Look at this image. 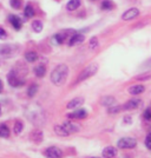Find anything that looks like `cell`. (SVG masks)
Segmentation results:
<instances>
[{"mask_svg":"<svg viewBox=\"0 0 151 158\" xmlns=\"http://www.w3.org/2000/svg\"><path fill=\"white\" fill-rule=\"evenodd\" d=\"M69 77V67L64 64L56 66L54 70L51 72L50 79L52 81V84L57 86H61L66 81V79Z\"/></svg>","mask_w":151,"mask_h":158,"instance_id":"cell-1","label":"cell"},{"mask_svg":"<svg viewBox=\"0 0 151 158\" xmlns=\"http://www.w3.org/2000/svg\"><path fill=\"white\" fill-rule=\"evenodd\" d=\"M27 118L32 122L36 125H43L45 123V113L44 111L38 107H30L27 110Z\"/></svg>","mask_w":151,"mask_h":158,"instance_id":"cell-2","label":"cell"},{"mask_svg":"<svg viewBox=\"0 0 151 158\" xmlns=\"http://www.w3.org/2000/svg\"><path fill=\"white\" fill-rule=\"evenodd\" d=\"M98 71V65L97 64H90L89 66H86L85 69L79 73L78 79H77V83H82L86 79L91 78L92 76H94Z\"/></svg>","mask_w":151,"mask_h":158,"instance_id":"cell-3","label":"cell"},{"mask_svg":"<svg viewBox=\"0 0 151 158\" xmlns=\"http://www.w3.org/2000/svg\"><path fill=\"white\" fill-rule=\"evenodd\" d=\"M7 81H8V84L12 86V87H19V86L25 85V80L19 78L14 70L10 71V73L7 74Z\"/></svg>","mask_w":151,"mask_h":158,"instance_id":"cell-4","label":"cell"},{"mask_svg":"<svg viewBox=\"0 0 151 158\" xmlns=\"http://www.w3.org/2000/svg\"><path fill=\"white\" fill-rule=\"evenodd\" d=\"M137 145V140L132 137H123L117 142L119 149H133Z\"/></svg>","mask_w":151,"mask_h":158,"instance_id":"cell-5","label":"cell"},{"mask_svg":"<svg viewBox=\"0 0 151 158\" xmlns=\"http://www.w3.org/2000/svg\"><path fill=\"white\" fill-rule=\"evenodd\" d=\"M72 32V31H60L59 33H57V34H54L52 37V44H54V45H61L64 41L66 40V38H67V35L70 34V33Z\"/></svg>","mask_w":151,"mask_h":158,"instance_id":"cell-6","label":"cell"},{"mask_svg":"<svg viewBox=\"0 0 151 158\" xmlns=\"http://www.w3.org/2000/svg\"><path fill=\"white\" fill-rule=\"evenodd\" d=\"M45 156L47 158H63L64 153L57 146H50L45 150Z\"/></svg>","mask_w":151,"mask_h":158,"instance_id":"cell-7","label":"cell"},{"mask_svg":"<svg viewBox=\"0 0 151 158\" xmlns=\"http://www.w3.org/2000/svg\"><path fill=\"white\" fill-rule=\"evenodd\" d=\"M142 105V100L139 98H132L130 99L129 102H126L124 105L122 106L123 110H135V109H138L139 106Z\"/></svg>","mask_w":151,"mask_h":158,"instance_id":"cell-8","label":"cell"},{"mask_svg":"<svg viewBox=\"0 0 151 158\" xmlns=\"http://www.w3.org/2000/svg\"><path fill=\"white\" fill-rule=\"evenodd\" d=\"M83 104H84V98L77 97V98H73L72 100H70L67 103L66 109H69V110H76V109H79Z\"/></svg>","mask_w":151,"mask_h":158,"instance_id":"cell-9","label":"cell"},{"mask_svg":"<svg viewBox=\"0 0 151 158\" xmlns=\"http://www.w3.org/2000/svg\"><path fill=\"white\" fill-rule=\"evenodd\" d=\"M84 40H85V35L84 34H82V33H73L72 37L69 40V45L70 46H74V45L82 44Z\"/></svg>","mask_w":151,"mask_h":158,"instance_id":"cell-10","label":"cell"},{"mask_svg":"<svg viewBox=\"0 0 151 158\" xmlns=\"http://www.w3.org/2000/svg\"><path fill=\"white\" fill-rule=\"evenodd\" d=\"M138 14H139L138 8H130V10L125 11L124 13H123L122 19L123 20H132V19H135L136 17H138Z\"/></svg>","mask_w":151,"mask_h":158,"instance_id":"cell-11","label":"cell"},{"mask_svg":"<svg viewBox=\"0 0 151 158\" xmlns=\"http://www.w3.org/2000/svg\"><path fill=\"white\" fill-rule=\"evenodd\" d=\"M87 116V112L84 109H76L72 113H70L67 117L71 119H83Z\"/></svg>","mask_w":151,"mask_h":158,"instance_id":"cell-12","label":"cell"},{"mask_svg":"<svg viewBox=\"0 0 151 158\" xmlns=\"http://www.w3.org/2000/svg\"><path fill=\"white\" fill-rule=\"evenodd\" d=\"M63 126L66 129V131L69 132L70 135L71 133H76V132H78L80 130V126L78 124H76V123H73V122H65Z\"/></svg>","mask_w":151,"mask_h":158,"instance_id":"cell-13","label":"cell"},{"mask_svg":"<svg viewBox=\"0 0 151 158\" xmlns=\"http://www.w3.org/2000/svg\"><path fill=\"white\" fill-rule=\"evenodd\" d=\"M8 19H10V23L12 24V26L14 27V30H17V31H19L21 26H23V23H21V19H20L19 17H17V15H10L8 17Z\"/></svg>","mask_w":151,"mask_h":158,"instance_id":"cell-14","label":"cell"},{"mask_svg":"<svg viewBox=\"0 0 151 158\" xmlns=\"http://www.w3.org/2000/svg\"><path fill=\"white\" fill-rule=\"evenodd\" d=\"M129 93L132 94V96H137V94H141L145 91V86L144 85H132L129 87Z\"/></svg>","mask_w":151,"mask_h":158,"instance_id":"cell-15","label":"cell"},{"mask_svg":"<svg viewBox=\"0 0 151 158\" xmlns=\"http://www.w3.org/2000/svg\"><path fill=\"white\" fill-rule=\"evenodd\" d=\"M117 155V149L113 146H107L103 150V157L104 158H113Z\"/></svg>","mask_w":151,"mask_h":158,"instance_id":"cell-16","label":"cell"},{"mask_svg":"<svg viewBox=\"0 0 151 158\" xmlns=\"http://www.w3.org/2000/svg\"><path fill=\"white\" fill-rule=\"evenodd\" d=\"M12 46L11 45H0V57L7 58L12 56Z\"/></svg>","mask_w":151,"mask_h":158,"instance_id":"cell-17","label":"cell"},{"mask_svg":"<svg viewBox=\"0 0 151 158\" xmlns=\"http://www.w3.org/2000/svg\"><path fill=\"white\" fill-rule=\"evenodd\" d=\"M53 130L60 137H67V136H70V133L66 131V129L63 125H56L53 127Z\"/></svg>","mask_w":151,"mask_h":158,"instance_id":"cell-18","label":"cell"},{"mask_svg":"<svg viewBox=\"0 0 151 158\" xmlns=\"http://www.w3.org/2000/svg\"><path fill=\"white\" fill-rule=\"evenodd\" d=\"M25 60L28 63H34L38 60V53L34 52V51H28L25 53Z\"/></svg>","mask_w":151,"mask_h":158,"instance_id":"cell-19","label":"cell"},{"mask_svg":"<svg viewBox=\"0 0 151 158\" xmlns=\"http://www.w3.org/2000/svg\"><path fill=\"white\" fill-rule=\"evenodd\" d=\"M100 103H102V105L106 106V107H110V106L115 105L116 99L111 97V96H107V97H103V99L100 100Z\"/></svg>","mask_w":151,"mask_h":158,"instance_id":"cell-20","label":"cell"},{"mask_svg":"<svg viewBox=\"0 0 151 158\" xmlns=\"http://www.w3.org/2000/svg\"><path fill=\"white\" fill-rule=\"evenodd\" d=\"M31 139L34 143H40L43 140V132L40 131V130H34L31 133Z\"/></svg>","mask_w":151,"mask_h":158,"instance_id":"cell-21","label":"cell"},{"mask_svg":"<svg viewBox=\"0 0 151 158\" xmlns=\"http://www.w3.org/2000/svg\"><path fill=\"white\" fill-rule=\"evenodd\" d=\"M79 6H80V0H70L66 4V8L69 11H76Z\"/></svg>","mask_w":151,"mask_h":158,"instance_id":"cell-22","label":"cell"},{"mask_svg":"<svg viewBox=\"0 0 151 158\" xmlns=\"http://www.w3.org/2000/svg\"><path fill=\"white\" fill-rule=\"evenodd\" d=\"M0 137L1 138L10 137V129L7 127L6 124H0Z\"/></svg>","mask_w":151,"mask_h":158,"instance_id":"cell-23","label":"cell"},{"mask_svg":"<svg viewBox=\"0 0 151 158\" xmlns=\"http://www.w3.org/2000/svg\"><path fill=\"white\" fill-rule=\"evenodd\" d=\"M34 73H36V76H37L38 78H43V77L45 76V73H46L45 66H44V65L37 66V67L34 69Z\"/></svg>","mask_w":151,"mask_h":158,"instance_id":"cell-24","label":"cell"},{"mask_svg":"<svg viewBox=\"0 0 151 158\" xmlns=\"http://www.w3.org/2000/svg\"><path fill=\"white\" fill-rule=\"evenodd\" d=\"M32 28L34 32H41L43 31V23L40 20H34L32 23Z\"/></svg>","mask_w":151,"mask_h":158,"instance_id":"cell-25","label":"cell"},{"mask_svg":"<svg viewBox=\"0 0 151 158\" xmlns=\"http://www.w3.org/2000/svg\"><path fill=\"white\" fill-rule=\"evenodd\" d=\"M24 130V124L21 120H17L15 124H14V133L15 135H20Z\"/></svg>","mask_w":151,"mask_h":158,"instance_id":"cell-26","label":"cell"},{"mask_svg":"<svg viewBox=\"0 0 151 158\" xmlns=\"http://www.w3.org/2000/svg\"><path fill=\"white\" fill-rule=\"evenodd\" d=\"M38 92V85L37 84H32V85L28 87V90H27V94H28V97H34L36 96V93Z\"/></svg>","mask_w":151,"mask_h":158,"instance_id":"cell-27","label":"cell"},{"mask_svg":"<svg viewBox=\"0 0 151 158\" xmlns=\"http://www.w3.org/2000/svg\"><path fill=\"white\" fill-rule=\"evenodd\" d=\"M24 13H25L26 18H32L33 15H34V10H33L32 5H26L25 10H24Z\"/></svg>","mask_w":151,"mask_h":158,"instance_id":"cell-28","label":"cell"},{"mask_svg":"<svg viewBox=\"0 0 151 158\" xmlns=\"http://www.w3.org/2000/svg\"><path fill=\"white\" fill-rule=\"evenodd\" d=\"M113 8V2L111 0H104L102 2V10H112Z\"/></svg>","mask_w":151,"mask_h":158,"instance_id":"cell-29","label":"cell"},{"mask_svg":"<svg viewBox=\"0 0 151 158\" xmlns=\"http://www.w3.org/2000/svg\"><path fill=\"white\" fill-rule=\"evenodd\" d=\"M97 46H98V39H97L96 37H93V38H91V40H90L89 47H90V50H94Z\"/></svg>","mask_w":151,"mask_h":158,"instance_id":"cell-30","label":"cell"},{"mask_svg":"<svg viewBox=\"0 0 151 158\" xmlns=\"http://www.w3.org/2000/svg\"><path fill=\"white\" fill-rule=\"evenodd\" d=\"M10 4H11V6L13 7L14 10H19L21 7V0H11Z\"/></svg>","mask_w":151,"mask_h":158,"instance_id":"cell-31","label":"cell"},{"mask_svg":"<svg viewBox=\"0 0 151 158\" xmlns=\"http://www.w3.org/2000/svg\"><path fill=\"white\" fill-rule=\"evenodd\" d=\"M120 110H122V106H110V107H109V110H107V111H109V113H117V112H119L120 111Z\"/></svg>","mask_w":151,"mask_h":158,"instance_id":"cell-32","label":"cell"},{"mask_svg":"<svg viewBox=\"0 0 151 158\" xmlns=\"http://www.w3.org/2000/svg\"><path fill=\"white\" fill-rule=\"evenodd\" d=\"M144 118L146 120H151V106H149L144 111Z\"/></svg>","mask_w":151,"mask_h":158,"instance_id":"cell-33","label":"cell"},{"mask_svg":"<svg viewBox=\"0 0 151 158\" xmlns=\"http://www.w3.org/2000/svg\"><path fill=\"white\" fill-rule=\"evenodd\" d=\"M145 145H146V148L151 150V133H149V136H146V138H145Z\"/></svg>","mask_w":151,"mask_h":158,"instance_id":"cell-34","label":"cell"},{"mask_svg":"<svg viewBox=\"0 0 151 158\" xmlns=\"http://www.w3.org/2000/svg\"><path fill=\"white\" fill-rule=\"evenodd\" d=\"M6 37H7L6 31L2 27H0V39H6Z\"/></svg>","mask_w":151,"mask_h":158,"instance_id":"cell-35","label":"cell"},{"mask_svg":"<svg viewBox=\"0 0 151 158\" xmlns=\"http://www.w3.org/2000/svg\"><path fill=\"white\" fill-rule=\"evenodd\" d=\"M143 66H145L148 70H149V69L151 70V59H149L148 61H146V63H144V64H143Z\"/></svg>","mask_w":151,"mask_h":158,"instance_id":"cell-36","label":"cell"},{"mask_svg":"<svg viewBox=\"0 0 151 158\" xmlns=\"http://www.w3.org/2000/svg\"><path fill=\"white\" fill-rule=\"evenodd\" d=\"M2 89H4V85H2V81L0 80V93L2 92Z\"/></svg>","mask_w":151,"mask_h":158,"instance_id":"cell-37","label":"cell"},{"mask_svg":"<svg viewBox=\"0 0 151 158\" xmlns=\"http://www.w3.org/2000/svg\"><path fill=\"white\" fill-rule=\"evenodd\" d=\"M124 122H129V123H130V122H131V119L129 118V116H128V118H125V119H124Z\"/></svg>","mask_w":151,"mask_h":158,"instance_id":"cell-38","label":"cell"},{"mask_svg":"<svg viewBox=\"0 0 151 158\" xmlns=\"http://www.w3.org/2000/svg\"><path fill=\"white\" fill-rule=\"evenodd\" d=\"M1 113H2V110H1V106H0V116H1Z\"/></svg>","mask_w":151,"mask_h":158,"instance_id":"cell-39","label":"cell"},{"mask_svg":"<svg viewBox=\"0 0 151 158\" xmlns=\"http://www.w3.org/2000/svg\"><path fill=\"white\" fill-rule=\"evenodd\" d=\"M149 132H150V133H151V126H150V129H149Z\"/></svg>","mask_w":151,"mask_h":158,"instance_id":"cell-40","label":"cell"},{"mask_svg":"<svg viewBox=\"0 0 151 158\" xmlns=\"http://www.w3.org/2000/svg\"><path fill=\"white\" fill-rule=\"evenodd\" d=\"M92 158H98V157H92Z\"/></svg>","mask_w":151,"mask_h":158,"instance_id":"cell-41","label":"cell"}]
</instances>
